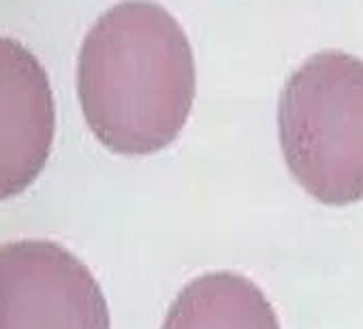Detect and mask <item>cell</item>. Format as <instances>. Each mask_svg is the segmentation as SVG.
<instances>
[{"label": "cell", "mask_w": 363, "mask_h": 329, "mask_svg": "<svg viewBox=\"0 0 363 329\" xmlns=\"http://www.w3.org/2000/svg\"><path fill=\"white\" fill-rule=\"evenodd\" d=\"M195 56L177 20L152 0L105 11L82 43L79 105L113 154L145 156L171 145L193 111Z\"/></svg>", "instance_id": "1"}, {"label": "cell", "mask_w": 363, "mask_h": 329, "mask_svg": "<svg viewBox=\"0 0 363 329\" xmlns=\"http://www.w3.org/2000/svg\"><path fill=\"white\" fill-rule=\"evenodd\" d=\"M278 133L297 184L325 206L363 199V60L327 50L308 58L278 103Z\"/></svg>", "instance_id": "2"}, {"label": "cell", "mask_w": 363, "mask_h": 329, "mask_svg": "<svg viewBox=\"0 0 363 329\" xmlns=\"http://www.w3.org/2000/svg\"><path fill=\"white\" fill-rule=\"evenodd\" d=\"M54 133L56 105L43 65L20 41L0 37V201L41 176Z\"/></svg>", "instance_id": "4"}, {"label": "cell", "mask_w": 363, "mask_h": 329, "mask_svg": "<svg viewBox=\"0 0 363 329\" xmlns=\"http://www.w3.org/2000/svg\"><path fill=\"white\" fill-rule=\"evenodd\" d=\"M162 329H282L265 293L246 276L212 272L173 299Z\"/></svg>", "instance_id": "5"}, {"label": "cell", "mask_w": 363, "mask_h": 329, "mask_svg": "<svg viewBox=\"0 0 363 329\" xmlns=\"http://www.w3.org/2000/svg\"><path fill=\"white\" fill-rule=\"evenodd\" d=\"M0 329H111L92 272L65 246L20 240L0 246Z\"/></svg>", "instance_id": "3"}]
</instances>
